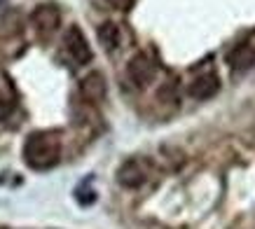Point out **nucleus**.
Returning a JSON list of instances; mask_svg holds the SVG:
<instances>
[{
	"label": "nucleus",
	"mask_w": 255,
	"mask_h": 229,
	"mask_svg": "<svg viewBox=\"0 0 255 229\" xmlns=\"http://www.w3.org/2000/svg\"><path fill=\"white\" fill-rule=\"evenodd\" d=\"M99 40H101V45L106 47L108 52H113V49L120 47V28H117L113 21H106L99 28Z\"/></svg>",
	"instance_id": "1a4fd4ad"
},
{
	"label": "nucleus",
	"mask_w": 255,
	"mask_h": 229,
	"mask_svg": "<svg viewBox=\"0 0 255 229\" xmlns=\"http://www.w3.org/2000/svg\"><path fill=\"white\" fill-rule=\"evenodd\" d=\"M227 61H230V66H232L234 70H239V73L241 70H248L255 63V49L248 45H239L227 56Z\"/></svg>",
	"instance_id": "6e6552de"
},
{
	"label": "nucleus",
	"mask_w": 255,
	"mask_h": 229,
	"mask_svg": "<svg viewBox=\"0 0 255 229\" xmlns=\"http://www.w3.org/2000/svg\"><path fill=\"white\" fill-rule=\"evenodd\" d=\"M218 89H220V80H218L216 73H204V75L194 77L192 84H190V96L197 101H206L211 96H216Z\"/></svg>",
	"instance_id": "0eeeda50"
},
{
	"label": "nucleus",
	"mask_w": 255,
	"mask_h": 229,
	"mask_svg": "<svg viewBox=\"0 0 255 229\" xmlns=\"http://www.w3.org/2000/svg\"><path fill=\"white\" fill-rule=\"evenodd\" d=\"M31 23L35 28V33H38V38L49 40L59 31V26H61V12H59V7L54 2H42V5H38L33 9Z\"/></svg>",
	"instance_id": "f03ea898"
},
{
	"label": "nucleus",
	"mask_w": 255,
	"mask_h": 229,
	"mask_svg": "<svg viewBox=\"0 0 255 229\" xmlns=\"http://www.w3.org/2000/svg\"><path fill=\"white\" fill-rule=\"evenodd\" d=\"M61 159V136L56 131H33L23 143V161L33 171H47Z\"/></svg>",
	"instance_id": "f257e3e1"
},
{
	"label": "nucleus",
	"mask_w": 255,
	"mask_h": 229,
	"mask_svg": "<svg viewBox=\"0 0 255 229\" xmlns=\"http://www.w3.org/2000/svg\"><path fill=\"white\" fill-rule=\"evenodd\" d=\"M106 92H108V87H106V77L101 73H89L80 82V96H82V101L92 103V106H96V103L106 99Z\"/></svg>",
	"instance_id": "423d86ee"
},
{
	"label": "nucleus",
	"mask_w": 255,
	"mask_h": 229,
	"mask_svg": "<svg viewBox=\"0 0 255 229\" xmlns=\"http://www.w3.org/2000/svg\"><path fill=\"white\" fill-rule=\"evenodd\" d=\"M150 178V164L145 159H127L117 171V183L127 190H136L147 183Z\"/></svg>",
	"instance_id": "20e7f679"
},
{
	"label": "nucleus",
	"mask_w": 255,
	"mask_h": 229,
	"mask_svg": "<svg viewBox=\"0 0 255 229\" xmlns=\"http://www.w3.org/2000/svg\"><path fill=\"white\" fill-rule=\"evenodd\" d=\"M12 108H14V103L9 101V96H5V94L0 92V119H5V117H9V113H12Z\"/></svg>",
	"instance_id": "9d476101"
},
{
	"label": "nucleus",
	"mask_w": 255,
	"mask_h": 229,
	"mask_svg": "<svg viewBox=\"0 0 255 229\" xmlns=\"http://www.w3.org/2000/svg\"><path fill=\"white\" fill-rule=\"evenodd\" d=\"M110 2H122V0H110Z\"/></svg>",
	"instance_id": "9b49d317"
},
{
	"label": "nucleus",
	"mask_w": 255,
	"mask_h": 229,
	"mask_svg": "<svg viewBox=\"0 0 255 229\" xmlns=\"http://www.w3.org/2000/svg\"><path fill=\"white\" fill-rule=\"evenodd\" d=\"M127 75H129V80H131L136 87H145V84H150L155 80L157 66L147 54H136V56H131L129 63H127Z\"/></svg>",
	"instance_id": "39448f33"
},
{
	"label": "nucleus",
	"mask_w": 255,
	"mask_h": 229,
	"mask_svg": "<svg viewBox=\"0 0 255 229\" xmlns=\"http://www.w3.org/2000/svg\"><path fill=\"white\" fill-rule=\"evenodd\" d=\"M63 49L70 56V61L75 66H85V63L92 61V47L87 42L85 33L80 31V26H68L66 33H63Z\"/></svg>",
	"instance_id": "7ed1b4c3"
}]
</instances>
